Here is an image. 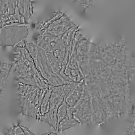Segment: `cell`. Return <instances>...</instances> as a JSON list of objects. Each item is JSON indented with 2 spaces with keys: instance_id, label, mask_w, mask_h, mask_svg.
Segmentation results:
<instances>
[{
  "instance_id": "obj_6",
  "label": "cell",
  "mask_w": 135,
  "mask_h": 135,
  "mask_svg": "<svg viewBox=\"0 0 135 135\" xmlns=\"http://www.w3.org/2000/svg\"><path fill=\"white\" fill-rule=\"evenodd\" d=\"M28 132H27V133L28 135H35L34 134H33V133L31 132L30 131H28ZM40 135H57V134L55 133H54V132H47V133H46V134H43Z\"/></svg>"
},
{
  "instance_id": "obj_5",
  "label": "cell",
  "mask_w": 135,
  "mask_h": 135,
  "mask_svg": "<svg viewBox=\"0 0 135 135\" xmlns=\"http://www.w3.org/2000/svg\"><path fill=\"white\" fill-rule=\"evenodd\" d=\"M66 97L62 104L59 106L58 109L57 113V131H58L59 123L67 115L68 105L65 101Z\"/></svg>"
},
{
  "instance_id": "obj_2",
  "label": "cell",
  "mask_w": 135,
  "mask_h": 135,
  "mask_svg": "<svg viewBox=\"0 0 135 135\" xmlns=\"http://www.w3.org/2000/svg\"><path fill=\"white\" fill-rule=\"evenodd\" d=\"M28 35L26 25L17 22L6 25L0 28V46H16L25 40Z\"/></svg>"
},
{
  "instance_id": "obj_1",
  "label": "cell",
  "mask_w": 135,
  "mask_h": 135,
  "mask_svg": "<svg viewBox=\"0 0 135 135\" xmlns=\"http://www.w3.org/2000/svg\"><path fill=\"white\" fill-rule=\"evenodd\" d=\"M13 66L19 75L17 81L40 89L49 86L47 81L41 75L33 59L25 47L24 40L16 45Z\"/></svg>"
},
{
  "instance_id": "obj_3",
  "label": "cell",
  "mask_w": 135,
  "mask_h": 135,
  "mask_svg": "<svg viewBox=\"0 0 135 135\" xmlns=\"http://www.w3.org/2000/svg\"><path fill=\"white\" fill-rule=\"evenodd\" d=\"M19 100L23 108V113L37 119V109L33 104L24 96L21 95Z\"/></svg>"
},
{
  "instance_id": "obj_4",
  "label": "cell",
  "mask_w": 135,
  "mask_h": 135,
  "mask_svg": "<svg viewBox=\"0 0 135 135\" xmlns=\"http://www.w3.org/2000/svg\"><path fill=\"white\" fill-rule=\"evenodd\" d=\"M73 113L74 112L72 110L70 109L68 110L66 116L59 123L58 131L59 132L63 131L79 124L74 118Z\"/></svg>"
}]
</instances>
